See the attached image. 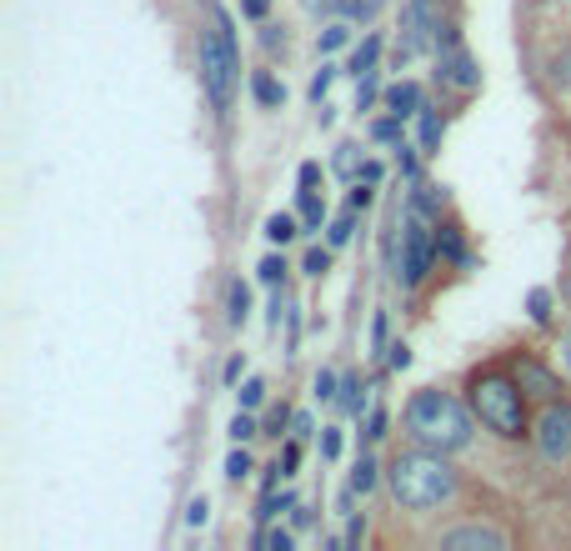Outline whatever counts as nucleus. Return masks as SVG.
<instances>
[{
    "label": "nucleus",
    "instance_id": "f257e3e1",
    "mask_svg": "<svg viewBox=\"0 0 571 551\" xmlns=\"http://www.w3.org/2000/svg\"><path fill=\"white\" fill-rule=\"evenodd\" d=\"M236 81H241V56H236V36H231V15L206 0V31H201V85L211 95L215 111H231L236 101Z\"/></svg>",
    "mask_w": 571,
    "mask_h": 551
},
{
    "label": "nucleus",
    "instance_id": "f03ea898",
    "mask_svg": "<svg viewBox=\"0 0 571 551\" xmlns=\"http://www.w3.org/2000/svg\"><path fill=\"white\" fill-rule=\"evenodd\" d=\"M446 451H406L392 467V496L406 506V512H431V506L452 502L456 496V471L446 467Z\"/></svg>",
    "mask_w": 571,
    "mask_h": 551
},
{
    "label": "nucleus",
    "instance_id": "7ed1b4c3",
    "mask_svg": "<svg viewBox=\"0 0 571 551\" xmlns=\"http://www.w3.org/2000/svg\"><path fill=\"white\" fill-rule=\"evenodd\" d=\"M406 432L431 451H462L471 441V416L452 391H417L406 406Z\"/></svg>",
    "mask_w": 571,
    "mask_h": 551
},
{
    "label": "nucleus",
    "instance_id": "20e7f679",
    "mask_svg": "<svg viewBox=\"0 0 571 551\" xmlns=\"http://www.w3.org/2000/svg\"><path fill=\"white\" fill-rule=\"evenodd\" d=\"M522 381H512V376H476L471 381V406L476 416L491 426L497 436H522L526 432V401H522Z\"/></svg>",
    "mask_w": 571,
    "mask_h": 551
},
{
    "label": "nucleus",
    "instance_id": "39448f33",
    "mask_svg": "<svg viewBox=\"0 0 571 551\" xmlns=\"http://www.w3.org/2000/svg\"><path fill=\"white\" fill-rule=\"evenodd\" d=\"M431 231H427V221H421V211H411L406 216V226H401V282L406 286H421L427 282V271H431Z\"/></svg>",
    "mask_w": 571,
    "mask_h": 551
},
{
    "label": "nucleus",
    "instance_id": "423d86ee",
    "mask_svg": "<svg viewBox=\"0 0 571 551\" xmlns=\"http://www.w3.org/2000/svg\"><path fill=\"white\" fill-rule=\"evenodd\" d=\"M431 0H406V11H401V46H396V66L401 60H411L417 50L431 46Z\"/></svg>",
    "mask_w": 571,
    "mask_h": 551
},
{
    "label": "nucleus",
    "instance_id": "0eeeda50",
    "mask_svg": "<svg viewBox=\"0 0 571 551\" xmlns=\"http://www.w3.org/2000/svg\"><path fill=\"white\" fill-rule=\"evenodd\" d=\"M536 446H541V457H551V461L571 457V406H557V401H551V406L541 411V422H536Z\"/></svg>",
    "mask_w": 571,
    "mask_h": 551
},
{
    "label": "nucleus",
    "instance_id": "6e6552de",
    "mask_svg": "<svg viewBox=\"0 0 571 551\" xmlns=\"http://www.w3.org/2000/svg\"><path fill=\"white\" fill-rule=\"evenodd\" d=\"M441 81L456 85V91H476L481 85V71H476V60L456 46V36H446V56H441Z\"/></svg>",
    "mask_w": 571,
    "mask_h": 551
},
{
    "label": "nucleus",
    "instance_id": "1a4fd4ad",
    "mask_svg": "<svg viewBox=\"0 0 571 551\" xmlns=\"http://www.w3.org/2000/svg\"><path fill=\"white\" fill-rule=\"evenodd\" d=\"M441 547H446V551H462V547L501 551V547H506V537H501V531H491V527H462V531H446V537H441Z\"/></svg>",
    "mask_w": 571,
    "mask_h": 551
},
{
    "label": "nucleus",
    "instance_id": "9d476101",
    "mask_svg": "<svg viewBox=\"0 0 571 551\" xmlns=\"http://www.w3.org/2000/svg\"><path fill=\"white\" fill-rule=\"evenodd\" d=\"M386 106L396 111V116H421V85L417 81H401V85H392V91H386Z\"/></svg>",
    "mask_w": 571,
    "mask_h": 551
},
{
    "label": "nucleus",
    "instance_id": "9b49d317",
    "mask_svg": "<svg viewBox=\"0 0 571 551\" xmlns=\"http://www.w3.org/2000/svg\"><path fill=\"white\" fill-rule=\"evenodd\" d=\"M516 381H522V387H532L536 397H551V391H557V381H551V376L541 371L536 361H522V366H516Z\"/></svg>",
    "mask_w": 571,
    "mask_h": 551
},
{
    "label": "nucleus",
    "instance_id": "f8f14e48",
    "mask_svg": "<svg viewBox=\"0 0 571 551\" xmlns=\"http://www.w3.org/2000/svg\"><path fill=\"white\" fill-rule=\"evenodd\" d=\"M250 91H256V101H261V106H281V101H286V85H276L271 71H256Z\"/></svg>",
    "mask_w": 571,
    "mask_h": 551
},
{
    "label": "nucleus",
    "instance_id": "ddd939ff",
    "mask_svg": "<svg viewBox=\"0 0 571 551\" xmlns=\"http://www.w3.org/2000/svg\"><path fill=\"white\" fill-rule=\"evenodd\" d=\"M376 56H381V36H366V41L357 46V56H351V76L361 81V76H366L371 66H376Z\"/></svg>",
    "mask_w": 571,
    "mask_h": 551
},
{
    "label": "nucleus",
    "instance_id": "4468645a",
    "mask_svg": "<svg viewBox=\"0 0 571 551\" xmlns=\"http://www.w3.org/2000/svg\"><path fill=\"white\" fill-rule=\"evenodd\" d=\"M436 251H441V256H452L456 266H471V256H466V246H462V236H456L452 226H441V236H436Z\"/></svg>",
    "mask_w": 571,
    "mask_h": 551
},
{
    "label": "nucleus",
    "instance_id": "2eb2a0df",
    "mask_svg": "<svg viewBox=\"0 0 571 551\" xmlns=\"http://www.w3.org/2000/svg\"><path fill=\"white\" fill-rule=\"evenodd\" d=\"M336 176H346V181H351V176H361V165H366V161H361V146H336Z\"/></svg>",
    "mask_w": 571,
    "mask_h": 551
},
{
    "label": "nucleus",
    "instance_id": "dca6fc26",
    "mask_svg": "<svg viewBox=\"0 0 571 551\" xmlns=\"http://www.w3.org/2000/svg\"><path fill=\"white\" fill-rule=\"evenodd\" d=\"M322 216H326L322 196H316V191H301V226H306V231H322Z\"/></svg>",
    "mask_w": 571,
    "mask_h": 551
},
{
    "label": "nucleus",
    "instance_id": "f3484780",
    "mask_svg": "<svg viewBox=\"0 0 571 551\" xmlns=\"http://www.w3.org/2000/svg\"><path fill=\"white\" fill-rule=\"evenodd\" d=\"M441 146V120L431 106H421V151H436Z\"/></svg>",
    "mask_w": 571,
    "mask_h": 551
},
{
    "label": "nucleus",
    "instance_id": "a211bd4d",
    "mask_svg": "<svg viewBox=\"0 0 571 551\" xmlns=\"http://www.w3.org/2000/svg\"><path fill=\"white\" fill-rule=\"evenodd\" d=\"M411 211L436 216L441 211V186H417V196H411Z\"/></svg>",
    "mask_w": 571,
    "mask_h": 551
},
{
    "label": "nucleus",
    "instance_id": "6ab92c4d",
    "mask_svg": "<svg viewBox=\"0 0 571 551\" xmlns=\"http://www.w3.org/2000/svg\"><path fill=\"white\" fill-rule=\"evenodd\" d=\"M266 236H271L276 246H286V241H296V221H291V216H271V221H266Z\"/></svg>",
    "mask_w": 571,
    "mask_h": 551
},
{
    "label": "nucleus",
    "instance_id": "aec40b11",
    "mask_svg": "<svg viewBox=\"0 0 571 551\" xmlns=\"http://www.w3.org/2000/svg\"><path fill=\"white\" fill-rule=\"evenodd\" d=\"M371 486H376V461H371V457H361V461H357V471H351V492H361V496H366Z\"/></svg>",
    "mask_w": 571,
    "mask_h": 551
},
{
    "label": "nucleus",
    "instance_id": "412c9836",
    "mask_svg": "<svg viewBox=\"0 0 571 551\" xmlns=\"http://www.w3.org/2000/svg\"><path fill=\"white\" fill-rule=\"evenodd\" d=\"M246 311H250V291L246 286H231V326H241V321H246Z\"/></svg>",
    "mask_w": 571,
    "mask_h": 551
},
{
    "label": "nucleus",
    "instance_id": "4be33fe9",
    "mask_svg": "<svg viewBox=\"0 0 571 551\" xmlns=\"http://www.w3.org/2000/svg\"><path fill=\"white\" fill-rule=\"evenodd\" d=\"M351 231H357V216L346 211V216H336L331 231H326V236H331V246H346V241H351Z\"/></svg>",
    "mask_w": 571,
    "mask_h": 551
},
{
    "label": "nucleus",
    "instance_id": "5701e85b",
    "mask_svg": "<svg viewBox=\"0 0 571 551\" xmlns=\"http://www.w3.org/2000/svg\"><path fill=\"white\" fill-rule=\"evenodd\" d=\"M331 81H336V66H322V71H316V81H311V101H316V106H322V101H326Z\"/></svg>",
    "mask_w": 571,
    "mask_h": 551
},
{
    "label": "nucleus",
    "instance_id": "b1692460",
    "mask_svg": "<svg viewBox=\"0 0 571 551\" xmlns=\"http://www.w3.org/2000/svg\"><path fill=\"white\" fill-rule=\"evenodd\" d=\"M341 15H351V21H371V15H376V0H341Z\"/></svg>",
    "mask_w": 571,
    "mask_h": 551
},
{
    "label": "nucleus",
    "instance_id": "393cba45",
    "mask_svg": "<svg viewBox=\"0 0 571 551\" xmlns=\"http://www.w3.org/2000/svg\"><path fill=\"white\" fill-rule=\"evenodd\" d=\"M371 136H376V141H396V136H401V116H386V120H376V126H371Z\"/></svg>",
    "mask_w": 571,
    "mask_h": 551
},
{
    "label": "nucleus",
    "instance_id": "a878e982",
    "mask_svg": "<svg viewBox=\"0 0 571 551\" xmlns=\"http://www.w3.org/2000/svg\"><path fill=\"white\" fill-rule=\"evenodd\" d=\"M326 271H331V251H306V276H326Z\"/></svg>",
    "mask_w": 571,
    "mask_h": 551
},
{
    "label": "nucleus",
    "instance_id": "bb28decb",
    "mask_svg": "<svg viewBox=\"0 0 571 551\" xmlns=\"http://www.w3.org/2000/svg\"><path fill=\"white\" fill-rule=\"evenodd\" d=\"M291 506H296V502H291V496H266V502H261V512H256V516H261V521H271V516L291 512Z\"/></svg>",
    "mask_w": 571,
    "mask_h": 551
},
{
    "label": "nucleus",
    "instance_id": "cd10ccee",
    "mask_svg": "<svg viewBox=\"0 0 571 551\" xmlns=\"http://www.w3.org/2000/svg\"><path fill=\"white\" fill-rule=\"evenodd\" d=\"M346 36H351L346 25H326V31H322V50H341V46H346Z\"/></svg>",
    "mask_w": 571,
    "mask_h": 551
},
{
    "label": "nucleus",
    "instance_id": "c85d7f7f",
    "mask_svg": "<svg viewBox=\"0 0 571 551\" xmlns=\"http://www.w3.org/2000/svg\"><path fill=\"white\" fill-rule=\"evenodd\" d=\"M341 406L346 411H361V381H351V376L341 381Z\"/></svg>",
    "mask_w": 571,
    "mask_h": 551
},
{
    "label": "nucleus",
    "instance_id": "c756f323",
    "mask_svg": "<svg viewBox=\"0 0 571 551\" xmlns=\"http://www.w3.org/2000/svg\"><path fill=\"white\" fill-rule=\"evenodd\" d=\"M526 306H532V321H547L551 317V291H532Z\"/></svg>",
    "mask_w": 571,
    "mask_h": 551
},
{
    "label": "nucleus",
    "instance_id": "7c9ffc66",
    "mask_svg": "<svg viewBox=\"0 0 571 551\" xmlns=\"http://www.w3.org/2000/svg\"><path fill=\"white\" fill-rule=\"evenodd\" d=\"M206 516H211V502H206V496H196V502L186 506V521H190V527H206Z\"/></svg>",
    "mask_w": 571,
    "mask_h": 551
},
{
    "label": "nucleus",
    "instance_id": "2f4dec72",
    "mask_svg": "<svg viewBox=\"0 0 571 551\" xmlns=\"http://www.w3.org/2000/svg\"><path fill=\"white\" fill-rule=\"evenodd\" d=\"M371 200H376V191H371V181H357V191H351V211H366Z\"/></svg>",
    "mask_w": 571,
    "mask_h": 551
},
{
    "label": "nucleus",
    "instance_id": "473e14b6",
    "mask_svg": "<svg viewBox=\"0 0 571 551\" xmlns=\"http://www.w3.org/2000/svg\"><path fill=\"white\" fill-rule=\"evenodd\" d=\"M261 397H266V381H246V387H241V406H261Z\"/></svg>",
    "mask_w": 571,
    "mask_h": 551
},
{
    "label": "nucleus",
    "instance_id": "72a5a7b5",
    "mask_svg": "<svg viewBox=\"0 0 571 551\" xmlns=\"http://www.w3.org/2000/svg\"><path fill=\"white\" fill-rule=\"evenodd\" d=\"M371 101H376V76H371V71H366V76H361V85H357V106H361V111H366V106H371Z\"/></svg>",
    "mask_w": 571,
    "mask_h": 551
},
{
    "label": "nucleus",
    "instance_id": "f704fd0d",
    "mask_svg": "<svg viewBox=\"0 0 571 551\" xmlns=\"http://www.w3.org/2000/svg\"><path fill=\"white\" fill-rule=\"evenodd\" d=\"M231 436H236V441H250V436H256V422H250L246 411H236V422H231Z\"/></svg>",
    "mask_w": 571,
    "mask_h": 551
},
{
    "label": "nucleus",
    "instance_id": "c9c22d12",
    "mask_svg": "<svg viewBox=\"0 0 571 551\" xmlns=\"http://www.w3.org/2000/svg\"><path fill=\"white\" fill-rule=\"evenodd\" d=\"M281 271H286V261H281V256H266V261H261V282H266V286H276V282H281Z\"/></svg>",
    "mask_w": 571,
    "mask_h": 551
},
{
    "label": "nucleus",
    "instance_id": "e433bc0d",
    "mask_svg": "<svg viewBox=\"0 0 571 551\" xmlns=\"http://www.w3.org/2000/svg\"><path fill=\"white\" fill-rule=\"evenodd\" d=\"M246 471H250V457H246V451H231V457H226V477H246Z\"/></svg>",
    "mask_w": 571,
    "mask_h": 551
},
{
    "label": "nucleus",
    "instance_id": "4c0bfd02",
    "mask_svg": "<svg viewBox=\"0 0 571 551\" xmlns=\"http://www.w3.org/2000/svg\"><path fill=\"white\" fill-rule=\"evenodd\" d=\"M322 457H326V461L341 457V432H326V436H322Z\"/></svg>",
    "mask_w": 571,
    "mask_h": 551
},
{
    "label": "nucleus",
    "instance_id": "58836bf2",
    "mask_svg": "<svg viewBox=\"0 0 571 551\" xmlns=\"http://www.w3.org/2000/svg\"><path fill=\"white\" fill-rule=\"evenodd\" d=\"M296 461H301V446L291 441V446L281 451V477H291V471H296Z\"/></svg>",
    "mask_w": 571,
    "mask_h": 551
},
{
    "label": "nucleus",
    "instance_id": "ea45409f",
    "mask_svg": "<svg viewBox=\"0 0 571 551\" xmlns=\"http://www.w3.org/2000/svg\"><path fill=\"white\" fill-rule=\"evenodd\" d=\"M366 436H371V441H381V436H386V411H371V422H366Z\"/></svg>",
    "mask_w": 571,
    "mask_h": 551
},
{
    "label": "nucleus",
    "instance_id": "a19ab883",
    "mask_svg": "<svg viewBox=\"0 0 571 551\" xmlns=\"http://www.w3.org/2000/svg\"><path fill=\"white\" fill-rule=\"evenodd\" d=\"M392 366H396V371L411 366V346H406V341H396V346H392Z\"/></svg>",
    "mask_w": 571,
    "mask_h": 551
},
{
    "label": "nucleus",
    "instance_id": "79ce46f5",
    "mask_svg": "<svg viewBox=\"0 0 571 551\" xmlns=\"http://www.w3.org/2000/svg\"><path fill=\"white\" fill-rule=\"evenodd\" d=\"M266 547H271V551H291V531H266Z\"/></svg>",
    "mask_w": 571,
    "mask_h": 551
},
{
    "label": "nucleus",
    "instance_id": "37998d69",
    "mask_svg": "<svg viewBox=\"0 0 571 551\" xmlns=\"http://www.w3.org/2000/svg\"><path fill=\"white\" fill-rule=\"evenodd\" d=\"M316 397H322V401H326V397H336V376H331V371L316 376Z\"/></svg>",
    "mask_w": 571,
    "mask_h": 551
},
{
    "label": "nucleus",
    "instance_id": "c03bdc74",
    "mask_svg": "<svg viewBox=\"0 0 571 551\" xmlns=\"http://www.w3.org/2000/svg\"><path fill=\"white\" fill-rule=\"evenodd\" d=\"M316 176H322V165H316V161H306V165H301V191H311V186H316Z\"/></svg>",
    "mask_w": 571,
    "mask_h": 551
},
{
    "label": "nucleus",
    "instance_id": "a18cd8bd",
    "mask_svg": "<svg viewBox=\"0 0 571 551\" xmlns=\"http://www.w3.org/2000/svg\"><path fill=\"white\" fill-rule=\"evenodd\" d=\"M261 46H266V50H281L286 36H276V25H261Z\"/></svg>",
    "mask_w": 571,
    "mask_h": 551
},
{
    "label": "nucleus",
    "instance_id": "49530a36",
    "mask_svg": "<svg viewBox=\"0 0 571 551\" xmlns=\"http://www.w3.org/2000/svg\"><path fill=\"white\" fill-rule=\"evenodd\" d=\"M286 422H291V411L276 406V411H271V422H266V426H271V436H281V426H286Z\"/></svg>",
    "mask_w": 571,
    "mask_h": 551
},
{
    "label": "nucleus",
    "instance_id": "de8ad7c7",
    "mask_svg": "<svg viewBox=\"0 0 571 551\" xmlns=\"http://www.w3.org/2000/svg\"><path fill=\"white\" fill-rule=\"evenodd\" d=\"M361 531H366V521H361V516H351V527H346V541L357 547V541H361Z\"/></svg>",
    "mask_w": 571,
    "mask_h": 551
},
{
    "label": "nucleus",
    "instance_id": "09e8293b",
    "mask_svg": "<svg viewBox=\"0 0 571 551\" xmlns=\"http://www.w3.org/2000/svg\"><path fill=\"white\" fill-rule=\"evenodd\" d=\"M557 81H561V85H571V50L557 60Z\"/></svg>",
    "mask_w": 571,
    "mask_h": 551
},
{
    "label": "nucleus",
    "instance_id": "8fccbe9b",
    "mask_svg": "<svg viewBox=\"0 0 571 551\" xmlns=\"http://www.w3.org/2000/svg\"><path fill=\"white\" fill-rule=\"evenodd\" d=\"M361 181H371V186H376V181H381V161H366V165H361Z\"/></svg>",
    "mask_w": 571,
    "mask_h": 551
},
{
    "label": "nucleus",
    "instance_id": "3c124183",
    "mask_svg": "<svg viewBox=\"0 0 571 551\" xmlns=\"http://www.w3.org/2000/svg\"><path fill=\"white\" fill-rule=\"evenodd\" d=\"M266 5H271V0H246V15H250V21H261Z\"/></svg>",
    "mask_w": 571,
    "mask_h": 551
},
{
    "label": "nucleus",
    "instance_id": "603ef678",
    "mask_svg": "<svg viewBox=\"0 0 571 551\" xmlns=\"http://www.w3.org/2000/svg\"><path fill=\"white\" fill-rule=\"evenodd\" d=\"M291 426H296V436H311V416H306V411H296V416H291Z\"/></svg>",
    "mask_w": 571,
    "mask_h": 551
},
{
    "label": "nucleus",
    "instance_id": "864d4df0",
    "mask_svg": "<svg viewBox=\"0 0 571 551\" xmlns=\"http://www.w3.org/2000/svg\"><path fill=\"white\" fill-rule=\"evenodd\" d=\"M567 366H571V336H567Z\"/></svg>",
    "mask_w": 571,
    "mask_h": 551
}]
</instances>
